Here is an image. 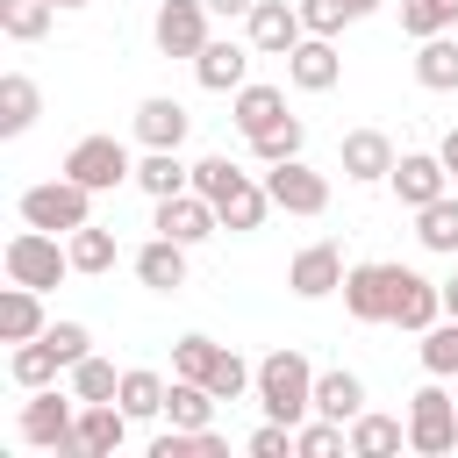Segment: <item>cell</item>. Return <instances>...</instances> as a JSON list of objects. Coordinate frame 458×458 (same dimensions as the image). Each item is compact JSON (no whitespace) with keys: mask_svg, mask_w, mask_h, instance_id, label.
Returning a JSON list of instances; mask_svg holds the SVG:
<instances>
[{"mask_svg":"<svg viewBox=\"0 0 458 458\" xmlns=\"http://www.w3.org/2000/svg\"><path fill=\"white\" fill-rule=\"evenodd\" d=\"M258 408L272 415V422H308L315 415V365L301 358V351H272V358H258Z\"/></svg>","mask_w":458,"mask_h":458,"instance_id":"1","label":"cell"},{"mask_svg":"<svg viewBox=\"0 0 458 458\" xmlns=\"http://www.w3.org/2000/svg\"><path fill=\"white\" fill-rule=\"evenodd\" d=\"M21 222L29 229H50V236H72V229L93 222V186H79L72 172H57V179H43V186L21 193Z\"/></svg>","mask_w":458,"mask_h":458,"instance_id":"2","label":"cell"},{"mask_svg":"<svg viewBox=\"0 0 458 458\" xmlns=\"http://www.w3.org/2000/svg\"><path fill=\"white\" fill-rule=\"evenodd\" d=\"M0 265H7V279H21V286H57L64 272H72V243L64 236H50V229H14L7 236V250H0Z\"/></svg>","mask_w":458,"mask_h":458,"instance_id":"3","label":"cell"},{"mask_svg":"<svg viewBox=\"0 0 458 458\" xmlns=\"http://www.w3.org/2000/svg\"><path fill=\"white\" fill-rule=\"evenodd\" d=\"M401 279H408V265H351V272H344V308H351V322H394Z\"/></svg>","mask_w":458,"mask_h":458,"instance_id":"4","label":"cell"},{"mask_svg":"<svg viewBox=\"0 0 458 458\" xmlns=\"http://www.w3.org/2000/svg\"><path fill=\"white\" fill-rule=\"evenodd\" d=\"M72 422H79V394L64 401L57 386H29V401H21V444H36V451H72Z\"/></svg>","mask_w":458,"mask_h":458,"instance_id":"5","label":"cell"},{"mask_svg":"<svg viewBox=\"0 0 458 458\" xmlns=\"http://www.w3.org/2000/svg\"><path fill=\"white\" fill-rule=\"evenodd\" d=\"M408 451H422V458H444V451H458V394H444V386H422V394L408 401Z\"/></svg>","mask_w":458,"mask_h":458,"instance_id":"6","label":"cell"},{"mask_svg":"<svg viewBox=\"0 0 458 458\" xmlns=\"http://www.w3.org/2000/svg\"><path fill=\"white\" fill-rule=\"evenodd\" d=\"M64 172H72L79 186H93V193H114L122 179H136V165H129V150H122L114 136H79V143L64 150Z\"/></svg>","mask_w":458,"mask_h":458,"instance_id":"7","label":"cell"},{"mask_svg":"<svg viewBox=\"0 0 458 458\" xmlns=\"http://www.w3.org/2000/svg\"><path fill=\"white\" fill-rule=\"evenodd\" d=\"M301 36H308V21H301L293 0H258V7L243 14V43H250L258 57H286Z\"/></svg>","mask_w":458,"mask_h":458,"instance_id":"8","label":"cell"},{"mask_svg":"<svg viewBox=\"0 0 458 458\" xmlns=\"http://www.w3.org/2000/svg\"><path fill=\"white\" fill-rule=\"evenodd\" d=\"M265 193H272V208H286V215H322V208H329V179H322L315 165H301V157H279V165L265 172Z\"/></svg>","mask_w":458,"mask_h":458,"instance_id":"9","label":"cell"},{"mask_svg":"<svg viewBox=\"0 0 458 458\" xmlns=\"http://www.w3.org/2000/svg\"><path fill=\"white\" fill-rule=\"evenodd\" d=\"M150 229L193 250V243H208V236L222 229V215H215V200H208V193H193V186H186V193H165V200H157V222H150Z\"/></svg>","mask_w":458,"mask_h":458,"instance_id":"10","label":"cell"},{"mask_svg":"<svg viewBox=\"0 0 458 458\" xmlns=\"http://www.w3.org/2000/svg\"><path fill=\"white\" fill-rule=\"evenodd\" d=\"M150 36H157L165 57H200L208 50V0H165Z\"/></svg>","mask_w":458,"mask_h":458,"instance_id":"11","label":"cell"},{"mask_svg":"<svg viewBox=\"0 0 458 458\" xmlns=\"http://www.w3.org/2000/svg\"><path fill=\"white\" fill-rule=\"evenodd\" d=\"M122 437H129V408L122 401H79V422H72V451L79 458H107V451H122Z\"/></svg>","mask_w":458,"mask_h":458,"instance_id":"12","label":"cell"},{"mask_svg":"<svg viewBox=\"0 0 458 458\" xmlns=\"http://www.w3.org/2000/svg\"><path fill=\"white\" fill-rule=\"evenodd\" d=\"M344 250L336 243H308V250H293V265H286V286L301 293V301H322V293H344Z\"/></svg>","mask_w":458,"mask_h":458,"instance_id":"13","label":"cell"},{"mask_svg":"<svg viewBox=\"0 0 458 458\" xmlns=\"http://www.w3.org/2000/svg\"><path fill=\"white\" fill-rule=\"evenodd\" d=\"M394 193H401V208H429V200H444V186H451V165L444 157H429V150H408V157H394Z\"/></svg>","mask_w":458,"mask_h":458,"instance_id":"14","label":"cell"},{"mask_svg":"<svg viewBox=\"0 0 458 458\" xmlns=\"http://www.w3.org/2000/svg\"><path fill=\"white\" fill-rule=\"evenodd\" d=\"M193 79H200L208 93H236V86H250V43L208 36V50L193 57Z\"/></svg>","mask_w":458,"mask_h":458,"instance_id":"15","label":"cell"},{"mask_svg":"<svg viewBox=\"0 0 458 458\" xmlns=\"http://www.w3.org/2000/svg\"><path fill=\"white\" fill-rule=\"evenodd\" d=\"M286 79H293L301 93H329V86L344 79V57H336V43H329V36H301V43L286 50Z\"/></svg>","mask_w":458,"mask_h":458,"instance_id":"16","label":"cell"},{"mask_svg":"<svg viewBox=\"0 0 458 458\" xmlns=\"http://www.w3.org/2000/svg\"><path fill=\"white\" fill-rule=\"evenodd\" d=\"M186 129H193V114H186L172 93H150V100L136 107V143H143V150H179Z\"/></svg>","mask_w":458,"mask_h":458,"instance_id":"17","label":"cell"},{"mask_svg":"<svg viewBox=\"0 0 458 458\" xmlns=\"http://www.w3.org/2000/svg\"><path fill=\"white\" fill-rule=\"evenodd\" d=\"M229 122H236L243 143H250V136H265L272 122H286V93H279V86H236V93H229Z\"/></svg>","mask_w":458,"mask_h":458,"instance_id":"18","label":"cell"},{"mask_svg":"<svg viewBox=\"0 0 458 458\" xmlns=\"http://www.w3.org/2000/svg\"><path fill=\"white\" fill-rule=\"evenodd\" d=\"M136 279H143L150 293H179V286H186V243L150 236V243L136 250Z\"/></svg>","mask_w":458,"mask_h":458,"instance_id":"19","label":"cell"},{"mask_svg":"<svg viewBox=\"0 0 458 458\" xmlns=\"http://www.w3.org/2000/svg\"><path fill=\"white\" fill-rule=\"evenodd\" d=\"M386 172H394V143H386L379 129H351V136H344V179L372 186V179H386Z\"/></svg>","mask_w":458,"mask_h":458,"instance_id":"20","label":"cell"},{"mask_svg":"<svg viewBox=\"0 0 458 458\" xmlns=\"http://www.w3.org/2000/svg\"><path fill=\"white\" fill-rule=\"evenodd\" d=\"M50 322H43V293L36 286H21V279H7V293H0V336L7 344H29V336H43Z\"/></svg>","mask_w":458,"mask_h":458,"instance_id":"21","label":"cell"},{"mask_svg":"<svg viewBox=\"0 0 458 458\" xmlns=\"http://www.w3.org/2000/svg\"><path fill=\"white\" fill-rule=\"evenodd\" d=\"M315 415L358 422V415H365V379H358V372H315Z\"/></svg>","mask_w":458,"mask_h":458,"instance_id":"22","label":"cell"},{"mask_svg":"<svg viewBox=\"0 0 458 458\" xmlns=\"http://www.w3.org/2000/svg\"><path fill=\"white\" fill-rule=\"evenodd\" d=\"M215 386L208 379H172V394H165V415H172V429H215Z\"/></svg>","mask_w":458,"mask_h":458,"instance_id":"23","label":"cell"},{"mask_svg":"<svg viewBox=\"0 0 458 458\" xmlns=\"http://www.w3.org/2000/svg\"><path fill=\"white\" fill-rule=\"evenodd\" d=\"M415 79H422L429 93H458V36H451V29L415 43Z\"/></svg>","mask_w":458,"mask_h":458,"instance_id":"24","label":"cell"},{"mask_svg":"<svg viewBox=\"0 0 458 458\" xmlns=\"http://www.w3.org/2000/svg\"><path fill=\"white\" fill-rule=\"evenodd\" d=\"M394 322L415 329V336H422L429 322H444V286L422 279V272H408V279H401V308H394Z\"/></svg>","mask_w":458,"mask_h":458,"instance_id":"25","label":"cell"},{"mask_svg":"<svg viewBox=\"0 0 458 458\" xmlns=\"http://www.w3.org/2000/svg\"><path fill=\"white\" fill-rule=\"evenodd\" d=\"M36 114H43L36 79H29V72H7V79H0V136H21Z\"/></svg>","mask_w":458,"mask_h":458,"instance_id":"26","label":"cell"},{"mask_svg":"<svg viewBox=\"0 0 458 458\" xmlns=\"http://www.w3.org/2000/svg\"><path fill=\"white\" fill-rule=\"evenodd\" d=\"M401 444H408V422H401V415H372V408H365V415L351 422V451H358V458H394Z\"/></svg>","mask_w":458,"mask_h":458,"instance_id":"27","label":"cell"},{"mask_svg":"<svg viewBox=\"0 0 458 458\" xmlns=\"http://www.w3.org/2000/svg\"><path fill=\"white\" fill-rule=\"evenodd\" d=\"M136 186H143L150 200H165V193H186V186H193V165H179V150H143V165H136Z\"/></svg>","mask_w":458,"mask_h":458,"instance_id":"28","label":"cell"},{"mask_svg":"<svg viewBox=\"0 0 458 458\" xmlns=\"http://www.w3.org/2000/svg\"><path fill=\"white\" fill-rule=\"evenodd\" d=\"M165 394H172V386L136 365V372H122V394H114V401L129 408V422H150V415H165Z\"/></svg>","mask_w":458,"mask_h":458,"instance_id":"29","label":"cell"},{"mask_svg":"<svg viewBox=\"0 0 458 458\" xmlns=\"http://www.w3.org/2000/svg\"><path fill=\"white\" fill-rule=\"evenodd\" d=\"M50 0H0V36L7 43H36V36H50Z\"/></svg>","mask_w":458,"mask_h":458,"instance_id":"30","label":"cell"},{"mask_svg":"<svg viewBox=\"0 0 458 458\" xmlns=\"http://www.w3.org/2000/svg\"><path fill=\"white\" fill-rule=\"evenodd\" d=\"M415 236H422V250H458V200L444 193V200H429V208H415Z\"/></svg>","mask_w":458,"mask_h":458,"instance_id":"31","label":"cell"},{"mask_svg":"<svg viewBox=\"0 0 458 458\" xmlns=\"http://www.w3.org/2000/svg\"><path fill=\"white\" fill-rule=\"evenodd\" d=\"M422 372L429 379H458V315H444V322L422 329Z\"/></svg>","mask_w":458,"mask_h":458,"instance_id":"32","label":"cell"},{"mask_svg":"<svg viewBox=\"0 0 458 458\" xmlns=\"http://www.w3.org/2000/svg\"><path fill=\"white\" fill-rule=\"evenodd\" d=\"M64 372V358L50 351V336H29V344H14V386H50Z\"/></svg>","mask_w":458,"mask_h":458,"instance_id":"33","label":"cell"},{"mask_svg":"<svg viewBox=\"0 0 458 458\" xmlns=\"http://www.w3.org/2000/svg\"><path fill=\"white\" fill-rule=\"evenodd\" d=\"M208 386H215V401H243V394L258 386V365H243L236 351H215V365H208Z\"/></svg>","mask_w":458,"mask_h":458,"instance_id":"34","label":"cell"},{"mask_svg":"<svg viewBox=\"0 0 458 458\" xmlns=\"http://www.w3.org/2000/svg\"><path fill=\"white\" fill-rule=\"evenodd\" d=\"M293 451H301V458H336V451H351V429L329 422V415H315V422L293 429Z\"/></svg>","mask_w":458,"mask_h":458,"instance_id":"35","label":"cell"},{"mask_svg":"<svg viewBox=\"0 0 458 458\" xmlns=\"http://www.w3.org/2000/svg\"><path fill=\"white\" fill-rule=\"evenodd\" d=\"M229 444L215 437V429H165L157 444H150V458H222Z\"/></svg>","mask_w":458,"mask_h":458,"instance_id":"36","label":"cell"},{"mask_svg":"<svg viewBox=\"0 0 458 458\" xmlns=\"http://www.w3.org/2000/svg\"><path fill=\"white\" fill-rule=\"evenodd\" d=\"M444 29H458V14H451V0H401V36H444Z\"/></svg>","mask_w":458,"mask_h":458,"instance_id":"37","label":"cell"},{"mask_svg":"<svg viewBox=\"0 0 458 458\" xmlns=\"http://www.w3.org/2000/svg\"><path fill=\"white\" fill-rule=\"evenodd\" d=\"M64 243H72V272H107V265H114V236H107V229H93V222H86V229H72Z\"/></svg>","mask_w":458,"mask_h":458,"instance_id":"38","label":"cell"},{"mask_svg":"<svg viewBox=\"0 0 458 458\" xmlns=\"http://www.w3.org/2000/svg\"><path fill=\"white\" fill-rule=\"evenodd\" d=\"M72 394H79V401H114V394H122V372H114L107 358H79V365H72Z\"/></svg>","mask_w":458,"mask_h":458,"instance_id":"39","label":"cell"},{"mask_svg":"<svg viewBox=\"0 0 458 458\" xmlns=\"http://www.w3.org/2000/svg\"><path fill=\"white\" fill-rule=\"evenodd\" d=\"M301 143H308V129H301V114H286V122H272L265 136H250V150H258L265 165H279V157H301Z\"/></svg>","mask_w":458,"mask_h":458,"instance_id":"40","label":"cell"},{"mask_svg":"<svg viewBox=\"0 0 458 458\" xmlns=\"http://www.w3.org/2000/svg\"><path fill=\"white\" fill-rule=\"evenodd\" d=\"M215 336H179L172 344V379H208V365H215Z\"/></svg>","mask_w":458,"mask_h":458,"instance_id":"41","label":"cell"},{"mask_svg":"<svg viewBox=\"0 0 458 458\" xmlns=\"http://www.w3.org/2000/svg\"><path fill=\"white\" fill-rule=\"evenodd\" d=\"M43 336H50V351L64 358V372H72L79 358H93V329H86V322H50Z\"/></svg>","mask_w":458,"mask_h":458,"instance_id":"42","label":"cell"},{"mask_svg":"<svg viewBox=\"0 0 458 458\" xmlns=\"http://www.w3.org/2000/svg\"><path fill=\"white\" fill-rule=\"evenodd\" d=\"M293 7H301L308 36H336V29L351 21V7H344V0H293Z\"/></svg>","mask_w":458,"mask_h":458,"instance_id":"43","label":"cell"},{"mask_svg":"<svg viewBox=\"0 0 458 458\" xmlns=\"http://www.w3.org/2000/svg\"><path fill=\"white\" fill-rule=\"evenodd\" d=\"M250 451H258V458H286V451H293V422H265V429L250 437Z\"/></svg>","mask_w":458,"mask_h":458,"instance_id":"44","label":"cell"},{"mask_svg":"<svg viewBox=\"0 0 458 458\" xmlns=\"http://www.w3.org/2000/svg\"><path fill=\"white\" fill-rule=\"evenodd\" d=\"M258 0H208V14H250Z\"/></svg>","mask_w":458,"mask_h":458,"instance_id":"45","label":"cell"},{"mask_svg":"<svg viewBox=\"0 0 458 458\" xmlns=\"http://www.w3.org/2000/svg\"><path fill=\"white\" fill-rule=\"evenodd\" d=\"M437 157H444V165H451V179H458V129L444 136V150H437Z\"/></svg>","mask_w":458,"mask_h":458,"instance_id":"46","label":"cell"},{"mask_svg":"<svg viewBox=\"0 0 458 458\" xmlns=\"http://www.w3.org/2000/svg\"><path fill=\"white\" fill-rule=\"evenodd\" d=\"M344 7H351V21H358V14H379L386 0H344Z\"/></svg>","mask_w":458,"mask_h":458,"instance_id":"47","label":"cell"},{"mask_svg":"<svg viewBox=\"0 0 458 458\" xmlns=\"http://www.w3.org/2000/svg\"><path fill=\"white\" fill-rule=\"evenodd\" d=\"M444 315H458V272L444 279Z\"/></svg>","mask_w":458,"mask_h":458,"instance_id":"48","label":"cell"},{"mask_svg":"<svg viewBox=\"0 0 458 458\" xmlns=\"http://www.w3.org/2000/svg\"><path fill=\"white\" fill-rule=\"evenodd\" d=\"M50 7H86V0H50Z\"/></svg>","mask_w":458,"mask_h":458,"instance_id":"49","label":"cell"}]
</instances>
